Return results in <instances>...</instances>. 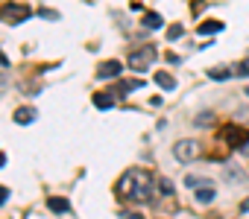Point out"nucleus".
Segmentation results:
<instances>
[{
  "instance_id": "f257e3e1",
  "label": "nucleus",
  "mask_w": 249,
  "mask_h": 219,
  "mask_svg": "<svg viewBox=\"0 0 249 219\" xmlns=\"http://www.w3.org/2000/svg\"><path fill=\"white\" fill-rule=\"evenodd\" d=\"M156 59H159V50H156V47H141V50H135V53L129 56V67H132V70H147Z\"/></svg>"
},
{
  "instance_id": "f03ea898",
  "label": "nucleus",
  "mask_w": 249,
  "mask_h": 219,
  "mask_svg": "<svg viewBox=\"0 0 249 219\" xmlns=\"http://www.w3.org/2000/svg\"><path fill=\"white\" fill-rule=\"evenodd\" d=\"M33 12L30 6L24 3H3V9H0V21H6V24H18V21H27Z\"/></svg>"
},
{
  "instance_id": "7ed1b4c3",
  "label": "nucleus",
  "mask_w": 249,
  "mask_h": 219,
  "mask_svg": "<svg viewBox=\"0 0 249 219\" xmlns=\"http://www.w3.org/2000/svg\"><path fill=\"white\" fill-rule=\"evenodd\" d=\"M173 155H176L179 161H194V158L202 155V146H199L196 141H179V143L173 146Z\"/></svg>"
},
{
  "instance_id": "20e7f679",
  "label": "nucleus",
  "mask_w": 249,
  "mask_h": 219,
  "mask_svg": "<svg viewBox=\"0 0 249 219\" xmlns=\"http://www.w3.org/2000/svg\"><path fill=\"white\" fill-rule=\"evenodd\" d=\"M223 138L229 141V146H240V149L249 143V132L243 126H226L223 129Z\"/></svg>"
},
{
  "instance_id": "39448f33",
  "label": "nucleus",
  "mask_w": 249,
  "mask_h": 219,
  "mask_svg": "<svg viewBox=\"0 0 249 219\" xmlns=\"http://www.w3.org/2000/svg\"><path fill=\"white\" fill-rule=\"evenodd\" d=\"M120 67H123V64L114 62V59H111V62H103V64L97 67V76H100V79H117V76H120Z\"/></svg>"
},
{
  "instance_id": "423d86ee",
  "label": "nucleus",
  "mask_w": 249,
  "mask_h": 219,
  "mask_svg": "<svg viewBox=\"0 0 249 219\" xmlns=\"http://www.w3.org/2000/svg\"><path fill=\"white\" fill-rule=\"evenodd\" d=\"M33 120H36V108H30V105L15 108V123H18V126H30Z\"/></svg>"
},
{
  "instance_id": "0eeeda50",
  "label": "nucleus",
  "mask_w": 249,
  "mask_h": 219,
  "mask_svg": "<svg viewBox=\"0 0 249 219\" xmlns=\"http://www.w3.org/2000/svg\"><path fill=\"white\" fill-rule=\"evenodd\" d=\"M135 88H141V79H126V82H117V85H114V91H111V96H123V94H129V91H135Z\"/></svg>"
},
{
  "instance_id": "6e6552de",
  "label": "nucleus",
  "mask_w": 249,
  "mask_h": 219,
  "mask_svg": "<svg viewBox=\"0 0 249 219\" xmlns=\"http://www.w3.org/2000/svg\"><path fill=\"white\" fill-rule=\"evenodd\" d=\"M47 207H50L53 213H68V210H71V202L62 199V196H50V199H47Z\"/></svg>"
},
{
  "instance_id": "1a4fd4ad",
  "label": "nucleus",
  "mask_w": 249,
  "mask_h": 219,
  "mask_svg": "<svg viewBox=\"0 0 249 219\" xmlns=\"http://www.w3.org/2000/svg\"><path fill=\"white\" fill-rule=\"evenodd\" d=\"M220 30H223V24H220V21H202V24L196 27V32H199V35H214V32H220Z\"/></svg>"
},
{
  "instance_id": "9d476101",
  "label": "nucleus",
  "mask_w": 249,
  "mask_h": 219,
  "mask_svg": "<svg viewBox=\"0 0 249 219\" xmlns=\"http://www.w3.org/2000/svg\"><path fill=\"white\" fill-rule=\"evenodd\" d=\"M156 85H159V88H164V91H173V88H176V79H173L170 73L159 70V73H156Z\"/></svg>"
},
{
  "instance_id": "9b49d317",
  "label": "nucleus",
  "mask_w": 249,
  "mask_h": 219,
  "mask_svg": "<svg viewBox=\"0 0 249 219\" xmlns=\"http://www.w3.org/2000/svg\"><path fill=\"white\" fill-rule=\"evenodd\" d=\"M161 24H164V18H161L159 12H144V27H147V30H159Z\"/></svg>"
},
{
  "instance_id": "f8f14e48",
  "label": "nucleus",
  "mask_w": 249,
  "mask_h": 219,
  "mask_svg": "<svg viewBox=\"0 0 249 219\" xmlns=\"http://www.w3.org/2000/svg\"><path fill=\"white\" fill-rule=\"evenodd\" d=\"M94 105L100 108V111H106V108L114 105V99H111V94H94Z\"/></svg>"
},
{
  "instance_id": "ddd939ff",
  "label": "nucleus",
  "mask_w": 249,
  "mask_h": 219,
  "mask_svg": "<svg viewBox=\"0 0 249 219\" xmlns=\"http://www.w3.org/2000/svg\"><path fill=\"white\" fill-rule=\"evenodd\" d=\"M208 76H211L214 82H220V79H229V76H234V70H231V67H211V70H208Z\"/></svg>"
},
{
  "instance_id": "4468645a",
  "label": "nucleus",
  "mask_w": 249,
  "mask_h": 219,
  "mask_svg": "<svg viewBox=\"0 0 249 219\" xmlns=\"http://www.w3.org/2000/svg\"><path fill=\"white\" fill-rule=\"evenodd\" d=\"M196 199H199L202 204L214 202V190H211V184H202V190H196Z\"/></svg>"
},
{
  "instance_id": "2eb2a0df",
  "label": "nucleus",
  "mask_w": 249,
  "mask_h": 219,
  "mask_svg": "<svg viewBox=\"0 0 249 219\" xmlns=\"http://www.w3.org/2000/svg\"><path fill=\"white\" fill-rule=\"evenodd\" d=\"M156 187H161V193H164V196H170V193H173V184H170L167 178H159V181H156Z\"/></svg>"
},
{
  "instance_id": "dca6fc26",
  "label": "nucleus",
  "mask_w": 249,
  "mask_h": 219,
  "mask_svg": "<svg viewBox=\"0 0 249 219\" xmlns=\"http://www.w3.org/2000/svg\"><path fill=\"white\" fill-rule=\"evenodd\" d=\"M179 35H182V27H170V30H167V38H170V41H176Z\"/></svg>"
},
{
  "instance_id": "f3484780",
  "label": "nucleus",
  "mask_w": 249,
  "mask_h": 219,
  "mask_svg": "<svg viewBox=\"0 0 249 219\" xmlns=\"http://www.w3.org/2000/svg\"><path fill=\"white\" fill-rule=\"evenodd\" d=\"M41 18H47V21H56V18H59V15H56V12H53V9H41Z\"/></svg>"
},
{
  "instance_id": "a211bd4d",
  "label": "nucleus",
  "mask_w": 249,
  "mask_h": 219,
  "mask_svg": "<svg viewBox=\"0 0 249 219\" xmlns=\"http://www.w3.org/2000/svg\"><path fill=\"white\" fill-rule=\"evenodd\" d=\"M6 199H9V190H6V187H3V184H0V204H3V202H6Z\"/></svg>"
},
{
  "instance_id": "6ab92c4d",
  "label": "nucleus",
  "mask_w": 249,
  "mask_h": 219,
  "mask_svg": "<svg viewBox=\"0 0 249 219\" xmlns=\"http://www.w3.org/2000/svg\"><path fill=\"white\" fill-rule=\"evenodd\" d=\"M0 67H9V59H6L3 53H0Z\"/></svg>"
},
{
  "instance_id": "aec40b11",
  "label": "nucleus",
  "mask_w": 249,
  "mask_h": 219,
  "mask_svg": "<svg viewBox=\"0 0 249 219\" xmlns=\"http://www.w3.org/2000/svg\"><path fill=\"white\" fill-rule=\"evenodd\" d=\"M123 219H141L138 213H123Z\"/></svg>"
},
{
  "instance_id": "412c9836",
  "label": "nucleus",
  "mask_w": 249,
  "mask_h": 219,
  "mask_svg": "<svg viewBox=\"0 0 249 219\" xmlns=\"http://www.w3.org/2000/svg\"><path fill=\"white\" fill-rule=\"evenodd\" d=\"M3 164H6V155H3V152H0V167H3Z\"/></svg>"
},
{
  "instance_id": "4be33fe9",
  "label": "nucleus",
  "mask_w": 249,
  "mask_h": 219,
  "mask_svg": "<svg viewBox=\"0 0 249 219\" xmlns=\"http://www.w3.org/2000/svg\"><path fill=\"white\" fill-rule=\"evenodd\" d=\"M3 85H6V76H3V73H0V88H3Z\"/></svg>"
},
{
  "instance_id": "5701e85b",
  "label": "nucleus",
  "mask_w": 249,
  "mask_h": 219,
  "mask_svg": "<svg viewBox=\"0 0 249 219\" xmlns=\"http://www.w3.org/2000/svg\"><path fill=\"white\" fill-rule=\"evenodd\" d=\"M246 96H249V88H246Z\"/></svg>"
}]
</instances>
